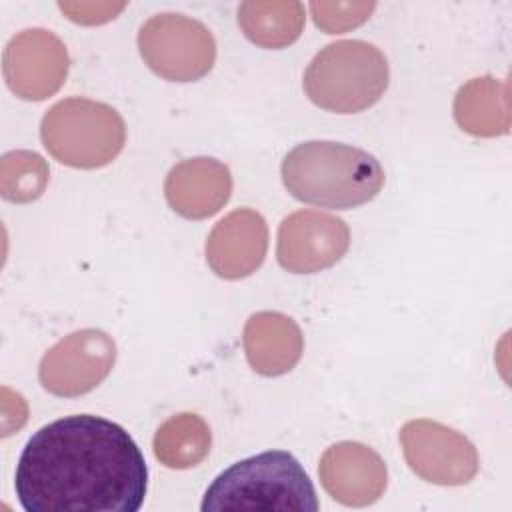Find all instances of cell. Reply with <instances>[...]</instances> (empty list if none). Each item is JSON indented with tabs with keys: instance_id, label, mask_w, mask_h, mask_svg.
Returning a JSON list of instances; mask_svg holds the SVG:
<instances>
[{
	"instance_id": "1",
	"label": "cell",
	"mask_w": 512,
	"mask_h": 512,
	"mask_svg": "<svg viewBox=\"0 0 512 512\" xmlns=\"http://www.w3.org/2000/svg\"><path fill=\"white\" fill-rule=\"evenodd\" d=\"M14 488L26 512H136L146 498L148 468L120 424L72 414L32 434Z\"/></svg>"
},
{
	"instance_id": "2",
	"label": "cell",
	"mask_w": 512,
	"mask_h": 512,
	"mask_svg": "<svg viewBox=\"0 0 512 512\" xmlns=\"http://www.w3.org/2000/svg\"><path fill=\"white\" fill-rule=\"evenodd\" d=\"M384 168L362 148L310 140L294 146L282 160V182L300 202L350 210L378 196L384 186Z\"/></svg>"
},
{
	"instance_id": "3",
	"label": "cell",
	"mask_w": 512,
	"mask_h": 512,
	"mask_svg": "<svg viewBox=\"0 0 512 512\" xmlns=\"http://www.w3.org/2000/svg\"><path fill=\"white\" fill-rule=\"evenodd\" d=\"M200 508L316 512L320 504L302 464L286 450H266L220 472L206 488Z\"/></svg>"
},
{
	"instance_id": "4",
	"label": "cell",
	"mask_w": 512,
	"mask_h": 512,
	"mask_svg": "<svg viewBox=\"0 0 512 512\" xmlns=\"http://www.w3.org/2000/svg\"><path fill=\"white\" fill-rule=\"evenodd\" d=\"M390 82L382 50L364 40H338L324 46L304 72V92L320 108L356 114L374 106Z\"/></svg>"
},
{
	"instance_id": "5",
	"label": "cell",
	"mask_w": 512,
	"mask_h": 512,
	"mask_svg": "<svg viewBox=\"0 0 512 512\" xmlns=\"http://www.w3.org/2000/svg\"><path fill=\"white\" fill-rule=\"evenodd\" d=\"M40 138L60 164L94 170L108 166L122 152L126 126L112 106L74 96L44 114Z\"/></svg>"
},
{
	"instance_id": "6",
	"label": "cell",
	"mask_w": 512,
	"mask_h": 512,
	"mask_svg": "<svg viewBox=\"0 0 512 512\" xmlns=\"http://www.w3.org/2000/svg\"><path fill=\"white\" fill-rule=\"evenodd\" d=\"M138 50L144 64L164 80L194 82L206 76L216 60L210 30L184 14H156L140 26Z\"/></svg>"
},
{
	"instance_id": "7",
	"label": "cell",
	"mask_w": 512,
	"mask_h": 512,
	"mask_svg": "<svg viewBox=\"0 0 512 512\" xmlns=\"http://www.w3.org/2000/svg\"><path fill=\"white\" fill-rule=\"evenodd\" d=\"M410 470L438 486L468 484L480 468L474 444L458 430L428 418L410 420L400 430Z\"/></svg>"
},
{
	"instance_id": "8",
	"label": "cell",
	"mask_w": 512,
	"mask_h": 512,
	"mask_svg": "<svg viewBox=\"0 0 512 512\" xmlns=\"http://www.w3.org/2000/svg\"><path fill=\"white\" fill-rule=\"evenodd\" d=\"M116 342L98 328L76 330L58 340L40 360L38 378L46 392L76 398L92 392L114 368Z\"/></svg>"
},
{
	"instance_id": "9",
	"label": "cell",
	"mask_w": 512,
	"mask_h": 512,
	"mask_svg": "<svg viewBox=\"0 0 512 512\" xmlns=\"http://www.w3.org/2000/svg\"><path fill=\"white\" fill-rule=\"evenodd\" d=\"M70 56L58 36L44 28L22 30L2 54L8 88L22 100H46L66 82Z\"/></svg>"
},
{
	"instance_id": "10",
	"label": "cell",
	"mask_w": 512,
	"mask_h": 512,
	"mask_svg": "<svg viewBox=\"0 0 512 512\" xmlns=\"http://www.w3.org/2000/svg\"><path fill=\"white\" fill-rule=\"evenodd\" d=\"M350 246L348 224L332 214L298 210L278 228L276 258L292 274H314L334 266Z\"/></svg>"
},
{
	"instance_id": "11",
	"label": "cell",
	"mask_w": 512,
	"mask_h": 512,
	"mask_svg": "<svg viewBox=\"0 0 512 512\" xmlns=\"http://www.w3.org/2000/svg\"><path fill=\"white\" fill-rule=\"evenodd\" d=\"M318 476L322 488L336 502L352 508L374 504L388 484L384 460L370 446L350 440L326 448Z\"/></svg>"
},
{
	"instance_id": "12",
	"label": "cell",
	"mask_w": 512,
	"mask_h": 512,
	"mask_svg": "<svg viewBox=\"0 0 512 512\" xmlns=\"http://www.w3.org/2000/svg\"><path fill=\"white\" fill-rule=\"evenodd\" d=\"M268 250V226L260 212L238 208L206 238V262L224 280H240L260 268Z\"/></svg>"
},
{
	"instance_id": "13",
	"label": "cell",
	"mask_w": 512,
	"mask_h": 512,
	"mask_svg": "<svg viewBox=\"0 0 512 512\" xmlns=\"http://www.w3.org/2000/svg\"><path fill=\"white\" fill-rule=\"evenodd\" d=\"M232 194L230 168L216 158H190L176 164L164 182L168 206L188 220L214 216Z\"/></svg>"
},
{
	"instance_id": "14",
	"label": "cell",
	"mask_w": 512,
	"mask_h": 512,
	"mask_svg": "<svg viewBox=\"0 0 512 512\" xmlns=\"http://www.w3.org/2000/svg\"><path fill=\"white\" fill-rule=\"evenodd\" d=\"M242 344L248 364L262 376L290 372L304 352L300 326L290 316L270 310L256 312L246 320Z\"/></svg>"
},
{
	"instance_id": "15",
	"label": "cell",
	"mask_w": 512,
	"mask_h": 512,
	"mask_svg": "<svg viewBox=\"0 0 512 512\" xmlns=\"http://www.w3.org/2000/svg\"><path fill=\"white\" fill-rule=\"evenodd\" d=\"M458 126L482 138L510 132V86L494 76L472 78L460 86L454 98Z\"/></svg>"
},
{
	"instance_id": "16",
	"label": "cell",
	"mask_w": 512,
	"mask_h": 512,
	"mask_svg": "<svg viewBox=\"0 0 512 512\" xmlns=\"http://www.w3.org/2000/svg\"><path fill=\"white\" fill-rule=\"evenodd\" d=\"M238 24L244 36L256 46L278 50L300 38L304 28V4L244 2L238 8Z\"/></svg>"
},
{
	"instance_id": "17",
	"label": "cell",
	"mask_w": 512,
	"mask_h": 512,
	"mask_svg": "<svg viewBox=\"0 0 512 512\" xmlns=\"http://www.w3.org/2000/svg\"><path fill=\"white\" fill-rule=\"evenodd\" d=\"M212 446L210 426L192 412L168 418L154 434V456L166 468L186 470L200 464Z\"/></svg>"
},
{
	"instance_id": "18",
	"label": "cell",
	"mask_w": 512,
	"mask_h": 512,
	"mask_svg": "<svg viewBox=\"0 0 512 512\" xmlns=\"http://www.w3.org/2000/svg\"><path fill=\"white\" fill-rule=\"evenodd\" d=\"M50 180L46 160L30 150H12L0 158V194L14 204L38 200Z\"/></svg>"
},
{
	"instance_id": "19",
	"label": "cell",
	"mask_w": 512,
	"mask_h": 512,
	"mask_svg": "<svg viewBox=\"0 0 512 512\" xmlns=\"http://www.w3.org/2000/svg\"><path fill=\"white\" fill-rule=\"evenodd\" d=\"M376 8L374 2H312L310 12L326 34H342L366 22Z\"/></svg>"
},
{
	"instance_id": "20",
	"label": "cell",
	"mask_w": 512,
	"mask_h": 512,
	"mask_svg": "<svg viewBox=\"0 0 512 512\" xmlns=\"http://www.w3.org/2000/svg\"><path fill=\"white\" fill-rule=\"evenodd\" d=\"M58 8L72 22L94 26L116 18V14L126 8V2H60Z\"/></svg>"
}]
</instances>
